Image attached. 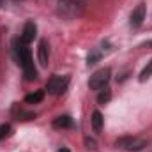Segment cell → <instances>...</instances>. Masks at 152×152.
Instances as JSON below:
<instances>
[{"instance_id": "obj_10", "label": "cell", "mask_w": 152, "mask_h": 152, "mask_svg": "<svg viewBox=\"0 0 152 152\" xmlns=\"http://www.w3.org/2000/svg\"><path fill=\"white\" fill-rule=\"evenodd\" d=\"M44 99V90H36V92H32V94H28L27 97H25V103H28V104H37Z\"/></svg>"}, {"instance_id": "obj_2", "label": "cell", "mask_w": 152, "mask_h": 152, "mask_svg": "<svg viewBox=\"0 0 152 152\" xmlns=\"http://www.w3.org/2000/svg\"><path fill=\"white\" fill-rule=\"evenodd\" d=\"M57 11L66 20H76L85 12V0H58Z\"/></svg>"}, {"instance_id": "obj_5", "label": "cell", "mask_w": 152, "mask_h": 152, "mask_svg": "<svg viewBox=\"0 0 152 152\" xmlns=\"http://www.w3.org/2000/svg\"><path fill=\"white\" fill-rule=\"evenodd\" d=\"M117 145L122 147L124 151H142V149L147 145V142H145L143 138H131V136H126V138H120V140L117 142Z\"/></svg>"}, {"instance_id": "obj_6", "label": "cell", "mask_w": 152, "mask_h": 152, "mask_svg": "<svg viewBox=\"0 0 152 152\" xmlns=\"http://www.w3.org/2000/svg\"><path fill=\"white\" fill-rule=\"evenodd\" d=\"M37 60L42 67H48V62H50V44H48V41H44V39L39 42Z\"/></svg>"}, {"instance_id": "obj_12", "label": "cell", "mask_w": 152, "mask_h": 152, "mask_svg": "<svg viewBox=\"0 0 152 152\" xmlns=\"http://www.w3.org/2000/svg\"><path fill=\"white\" fill-rule=\"evenodd\" d=\"M110 97H112L110 88H103V90L99 92V96H97V101H99L101 104H104V103H108V101H110Z\"/></svg>"}, {"instance_id": "obj_13", "label": "cell", "mask_w": 152, "mask_h": 152, "mask_svg": "<svg viewBox=\"0 0 152 152\" xmlns=\"http://www.w3.org/2000/svg\"><path fill=\"white\" fill-rule=\"evenodd\" d=\"M99 58H101V51H97V50H96V51H92V53L88 55V66L96 64V62H97Z\"/></svg>"}, {"instance_id": "obj_18", "label": "cell", "mask_w": 152, "mask_h": 152, "mask_svg": "<svg viewBox=\"0 0 152 152\" xmlns=\"http://www.w3.org/2000/svg\"><path fill=\"white\" fill-rule=\"evenodd\" d=\"M16 2H18V0H16Z\"/></svg>"}, {"instance_id": "obj_7", "label": "cell", "mask_w": 152, "mask_h": 152, "mask_svg": "<svg viewBox=\"0 0 152 152\" xmlns=\"http://www.w3.org/2000/svg\"><path fill=\"white\" fill-rule=\"evenodd\" d=\"M36 36H37V27H36V23H34V21H27L25 27H23V32H21V42L28 44V42H32V41L36 39Z\"/></svg>"}, {"instance_id": "obj_14", "label": "cell", "mask_w": 152, "mask_h": 152, "mask_svg": "<svg viewBox=\"0 0 152 152\" xmlns=\"http://www.w3.org/2000/svg\"><path fill=\"white\" fill-rule=\"evenodd\" d=\"M9 131H11V126H9V124H2V126H0V140L5 138Z\"/></svg>"}, {"instance_id": "obj_11", "label": "cell", "mask_w": 152, "mask_h": 152, "mask_svg": "<svg viewBox=\"0 0 152 152\" xmlns=\"http://www.w3.org/2000/svg\"><path fill=\"white\" fill-rule=\"evenodd\" d=\"M103 122H104V118H103V115H101V112H94L92 113V127H94V131H101L103 129Z\"/></svg>"}, {"instance_id": "obj_3", "label": "cell", "mask_w": 152, "mask_h": 152, "mask_svg": "<svg viewBox=\"0 0 152 152\" xmlns=\"http://www.w3.org/2000/svg\"><path fill=\"white\" fill-rule=\"evenodd\" d=\"M110 76H112V69L110 67H103V69L96 71L94 75L90 76L88 87L92 90H103V88H106V85L110 81Z\"/></svg>"}, {"instance_id": "obj_17", "label": "cell", "mask_w": 152, "mask_h": 152, "mask_svg": "<svg viewBox=\"0 0 152 152\" xmlns=\"http://www.w3.org/2000/svg\"><path fill=\"white\" fill-rule=\"evenodd\" d=\"M58 152H71V151H67V149H58Z\"/></svg>"}, {"instance_id": "obj_1", "label": "cell", "mask_w": 152, "mask_h": 152, "mask_svg": "<svg viewBox=\"0 0 152 152\" xmlns=\"http://www.w3.org/2000/svg\"><path fill=\"white\" fill-rule=\"evenodd\" d=\"M14 53H16L18 64H21V67H23V75H25V78H27L28 81L36 80V78H37V69H36V66H34V60H32V55H30V50L27 48V44L21 42V41L16 42Z\"/></svg>"}, {"instance_id": "obj_4", "label": "cell", "mask_w": 152, "mask_h": 152, "mask_svg": "<svg viewBox=\"0 0 152 152\" xmlns=\"http://www.w3.org/2000/svg\"><path fill=\"white\" fill-rule=\"evenodd\" d=\"M67 85H69V76H51L46 83V90L51 94V96H60L67 90Z\"/></svg>"}, {"instance_id": "obj_8", "label": "cell", "mask_w": 152, "mask_h": 152, "mask_svg": "<svg viewBox=\"0 0 152 152\" xmlns=\"http://www.w3.org/2000/svg\"><path fill=\"white\" fill-rule=\"evenodd\" d=\"M143 20H145V5L143 4H140V5H136V9L131 12V27H140L142 23H143Z\"/></svg>"}, {"instance_id": "obj_16", "label": "cell", "mask_w": 152, "mask_h": 152, "mask_svg": "<svg viewBox=\"0 0 152 152\" xmlns=\"http://www.w3.org/2000/svg\"><path fill=\"white\" fill-rule=\"evenodd\" d=\"M85 145H87V149L96 151V140H92V138H85Z\"/></svg>"}, {"instance_id": "obj_9", "label": "cell", "mask_w": 152, "mask_h": 152, "mask_svg": "<svg viewBox=\"0 0 152 152\" xmlns=\"http://www.w3.org/2000/svg\"><path fill=\"white\" fill-rule=\"evenodd\" d=\"M53 126H55V127H62V129H66V127H73V118L67 117V115L57 117L55 122H53Z\"/></svg>"}, {"instance_id": "obj_15", "label": "cell", "mask_w": 152, "mask_h": 152, "mask_svg": "<svg viewBox=\"0 0 152 152\" xmlns=\"http://www.w3.org/2000/svg\"><path fill=\"white\" fill-rule=\"evenodd\" d=\"M151 75H152V64L149 66V67H145V69L142 71V76H140V80L143 81V80H147V78H149Z\"/></svg>"}]
</instances>
